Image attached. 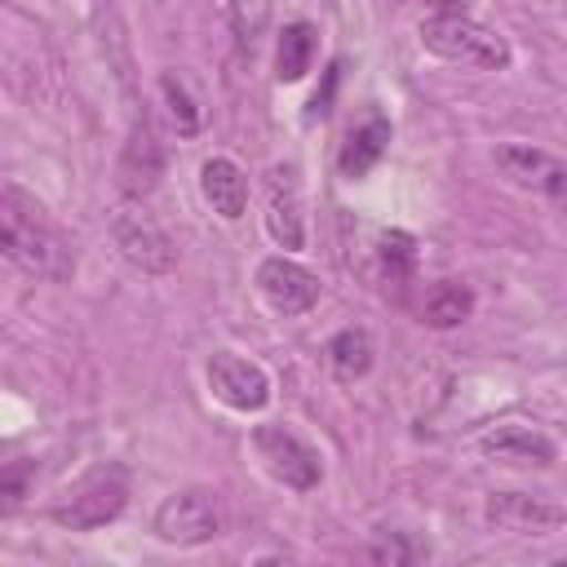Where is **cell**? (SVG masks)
<instances>
[{
  "instance_id": "6da1fadb",
  "label": "cell",
  "mask_w": 567,
  "mask_h": 567,
  "mask_svg": "<svg viewBox=\"0 0 567 567\" xmlns=\"http://www.w3.org/2000/svg\"><path fill=\"white\" fill-rule=\"evenodd\" d=\"M0 248L18 270H27L35 279L62 284L75 270V252H71L66 235L44 213V204L35 195H27L18 182L0 186Z\"/></svg>"
},
{
  "instance_id": "7a4b0ae2",
  "label": "cell",
  "mask_w": 567,
  "mask_h": 567,
  "mask_svg": "<svg viewBox=\"0 0 567 567\" xmlns=\"http://www.w3.org/2000/svg\"><path fill=\"white\" fill-rule=\"evenodd\" d=\"M421 44L447 62L478 66V71H505L509 66V44L501 31L474 22L470 13H434L421 22Z\"/></svg>"
},
{
  "instance_id": "3957f363",
  "label": "cell",
  "mask_w": 567,
  "mask_h": 567,
  "mask_svg": "<svg viewBox=\"0 0 567 567\" xmlns=\"http://www.w3.org/2000/svg\"><path fill=\"white\" fill-rule=\"evenodd\" d=\"M124 505H128V470L97 465L53 505V523H62L71 532H97V527L115 523L124 514Z\"/></svg>"
},
{
  "instance_id": "277c9868",
  "label": "cell",
  "mask_w": 567,
  "mask_h": 567,
  "mask_svg": "<svg viewBox=\"0 0 567 567\" xmlns=\"http://www.w3.org/2000/svg\"><path fill=\"white\" fill-rule=\"evenodd\" d=\"M221 527H226V509H221V496L208 487H182V492L164 496L151 518V532L177 549L208 545L221 536Z\"/></svg>"
},
{
  "instance_id": "5b68a950",
  "label": "cell",
  "mask_w": 567,
  "mask_h": 567,
  "mask_svg": "<svg viewBox=\"0 0 567 567\" xmlns=\"http://www.w3.org/2000/svg\"><path fill=\"white\" fill-rule=\"evenodd\" d=\"M252 452L266 465V474L279 478L284 487H292V492H310L323 478L319 452L288 425H257L252 430Z\"/></svg>"
},
{
  "instance_id": "8992f818",
  "label": "cell",
  "mask_w": 567,
  "mask_h": 567,
  "mask_svg": "<svg viewBox=\"0 0 567 567\" xmlns=\"http://www.w3.org/2000/svg\"><path fill=\"white\" fill-rule=\"evenodd\" d=\"M111 239H115V248L124 252V261L137 266L142 275H168V270L177 266V244H173V235L155 221V213H146V208H137V204H128V208H120V213L111 217Z\"/></svg>"
},
{
  "instance_id": "52a82bcc",
  "label": "cell",
  "mask_w": 567,
  "mask_h": 567,
  "mask_svg": "<svg viewBox=\"0 0 567 567\" xmlns=\"http://www.w3.org/2000/svg\"><path fill=\"white\" fill-rule=\"evenodd\" d=\"M483 518L496 532H514V536H554L567 523L563 505L536 492H492L483 505Z\"/></svg>"
},
{
  "instance_id": "ba28073f",
  "label": "cell",
  "mask_w": 567,
  "mask_h": 567,
  "mask_svg": "<svg viewBox=\"0 0 567 567\" xmlns=\"http://www.w3.org/2000/svg\"><path fill=\"white\" fill-rule=\"evenodd\" d=\"M266 230L284 252H297L306 244V204L292 164H275L266 173Z\"/></svg>"
},
{
  "instance_id": "9c48e42d",
  "label": "cell",
  "mask_w": 567,
  "mask_h": 567,
  "mask_svg": "<svg viewBox=\"0 0 567 567\" xmlns=\"http://www.w3.org/2000/svg\"><path fill=\"white\" fill-rule=\"evenodd\" d=\"M496 168L523 186V190H536V195H549V199H567V164L540 146H527V142H505L492 151Z\"/></svg>"
},
{
  "instance_id": "30bf717a",
  "label": "cell",
  "mask_w": 567,
  "mask_h": 567,
  "mask_svg": "<svg viewBox=\"0 0 567 567\" xmlns=\"http://www.w3.org/2000/svg\"><path fill=\"white\" fill-rule=\"evenodd\" d=\"M208 390L235 412H261L270 403V377L252 359H239L230 350H217L208 359Z\"/></svg>"
},
{
  "instance_id": "8fae6325",
  "label": "cell",
  "mask_w": 567,
  "mask_h": 567,
  "mask_svg": "<svg viewBox=\"0 0 567 567\" xmlns=\"http://www.w3.org/2000/svg\"><path fill=\"white\" fill-rule=\"evenodd\" d=\"M257 292L279 315H306L319 301V275L279 252V257H266L257 266Z\"/></svg>"
},
{
  "instance_id": "7c38bea8",
  "label": "cell",
  "mask_w": 567,
  "mask_h": 567,
  "mask_svg": "<svg viewBox=\"0 0 567 567\" xmlns=\"http://www.w3.org/2000/svg\"><path fill=\"white\" fill-rule=\"evenodd\" d=\"M483 456L492 461H505V465H554L558 456V443L532 425H501V430H487L478 439Z\"/></svg>"
},
{
  "instance_id": "4fadbf2b",
  "label": "cell",
  "mask_w": 567,
  "mask_h": 567,
  "mask_svg": "<svg viewBox=\"0 0 567 567\" xmlns=\"http://www.w3.org/2000/svg\"><path fill=\"white\" fill-rule=\"evenodd\" d=\"M159 173H164V151H159V142H155L151 120L142 115V120L133 124L128 142H124V155H120V186H124L128 195H146V190L159 182Z\"/></svg>"
},
{
  "instance_id": "5bb4252c",
  "label": "cell",
  "mask_w": 567,
  "mask_h": 567,
  "mask_svg": "<svg viewBox=\"0 0 567 567\" xmlns=\"http://www.w3.org/2000/svg\"><path fill=\"white\" fill-rule=\"evenodd\" d=\"M199 190H204V199L213 204V213L226 217V221H239L244 208H248V177H244V168H239L235 159H226V155H213V159L199 168Z\"/></svg>"
},
{
  "instance_id": "9a60e30c",
  "label": "cell",
  "mask_w": 567,
  "mask_h": 567,
  "mask_svg": "<svg viewBox=\"0 0 567 567\" xmlns=\"http://www.w3.org/2000/svg\"><path fill=\"white\" fill-rule=\"evenodd\" d=\"M385 146H390V120H385V115H368V120L346 137V146H341V155H337L341 177H350V182L368 177V173L377 168V159L385 155Z\"/></svg>"
},
{
  "instance_id": "2e32d148",
  "label": "cell",
  "mask_w": 567,
  "mask_h": 567,
  "mask_svg": "<svg viewBox=\"0 0 567 567\" xmlns=\"http://www.w3.org/2000/svg\"><path fill=\"white\" fill-rule=\"evenodd\" d=\"M372 354H377L372 332H368V328H359V323L341 328V332L328 341V368H332V377H337V381H359V377H368Z\"/></svg>"
},
{
  "instance_id": "e0dca14e",
  "label": "cell",
  "mask_w": 567,
  "mask_h": 567,
  "mask_svg": "<svg viewBox=\"0 0 567 567\" xmlns=\"http://www.w3.org/2000/svg\"><path fill=\"white\" fill-rule=\"evenodd\" d=\"M470 315H474V288L461 284V279L434 284L425 292V301H421V323H430V328H456Z\"/></svg>"
},
{
  "instance_id": "ac0fdd59",
  "label": "cell",
  "mask_w": 567,
  "mask_h": 567,
  "mask_svg": "<svg viewBox=\"0 0 567 567\" xmlns=\"http://www.w3.org/2000/svg\"><path fill=\"white\" fill-rule=\"evenodd\" d=\"M315 62V27L310 22H288L279 31V49H275V75L284 84H297Z\"/></svg>"
},
{
  "instance_id": "d6986e66",
  "label": "cell",
  "mask_w": 567,
  "mask_h": 567,
  "mask_svg": "<svg viewBox=\"0 0 567 567\" xmlns=\"http://www.w3.org/2000/svg\"><path fill=\"white\" fill-rule=\"evenodd\" d=\"M377 257H381V279L385 288H403L416 270V239L408 230H385L381 244H377Z\"/></svg>"
},
{
  "instance_id": "ffe728a7",
  "label": "cell",
  "mask_w": 567,
  "mask_h": 567,
  "mask_svg": "<svg viewBox=\"0 0 567 567\" xmlns=\"http://www.w3.org/2000/svg\"><path fill=\"white\" fill-rule=\"evenodd\" d=\"M270 27V0H230V31L244 49H252Z\"/></svg>"
},
{
  "instance_id": "44dd1931",
  "label": "cell",
  "mask_w": 567,
  "mask_h": 567,
  "mask_svg": "<svg viewBox=\"0 0 567 567\" xmlns=\"http://www.w3.org/2000/svg\"><path fill=\"white\" fill-rule=\"evenodd\" d=\"M159 89H164V102H168V115H173L177 133L190 137V133L199 128V106H195V97L186 93L182 75H177V71H164V75H159Z\"/></svg>"
},
{
  "instance_id": "7402d4cb",
  "label": "cell",
  "mask_w": 567,
  "mask_h": 567,
  "mask_svg": "<svg viewBox=\"0 0 567 567\" xmlns=\"http://www.w3.org/2000/svg\"><path fill=\"white\" fill-rule=\"evenodd\" d=\"M425 554H430V545L408 540V532H381V536L368 545V558L381 563V567H403V563H416V558H425Z\"/></svg>"
},
{
  "instance_id": "603a6c76",
  "label": "cell",
  "mask_w": 567,
  "mask_h": 567,
  "mask_svg": "<svg viewBox=\"0 0 567 567\" xmlns=\"http://www.w3.org/2000/svg\"><path fill=\"white\" fill-rule=\"evenodd\" d=\"M27 474H31V461H13L4 470V509H13L27 496Z\"/></svg>"
},
{
  "instance_id": "cb8c5ba5",
  "label": "cell",
  "mask_w": 567,
  "mask_h": 567,
  "mask_svg": "<svg viewBox=\"0 0 567 567\" xmlns=\"http://www.w3.org/2000/svg\"><path fill=\"white\" fill-rule=\"evenodd\" d=\"M425 4H434L439 13H465L470 9V0H425Z\"/></svg>"
}]
</instances>
